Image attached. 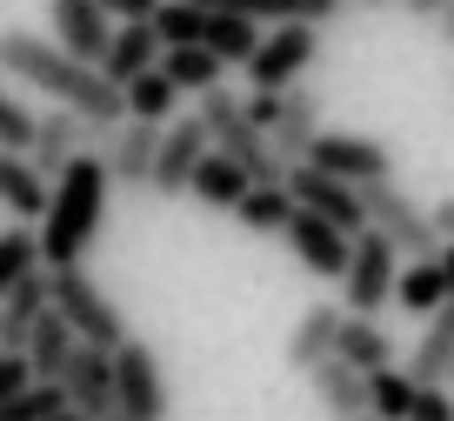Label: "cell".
Masks as SVG:
<instances>
[{"label": "cell", "instance_id": "6da1fadb", "mask_svg": "<svg viewBox=\"0 0 454 421\" xmlns=\"http://www.w3.org/2000/svg\"><path fill=\"white\" fill-rule=\"evenodd\" d=\"M0 68L14 74L20 87H41L54 107H67V114H81L87 127H121L128 121V94L107 81L100 68H81V60H67L54 41H41V34H0Z\"/></svg>", "mask_w": 454, "mask_h": 421}, {"label": "cell", "instance_id": "7a4b0ae2", "mask_svg": "<svg viewBox=\"0 0 454 421\" xmlns=\"http://www.w3.org/2000/svg\"><path fill=\"white\" fill-rule=\"evenodd\" d=\"M107 195H114V181H107V161H100V155H81L54 181L47 221L34 227V234H41V267H47V274L87 261V248H94L100 227H107Z\"/></svg>", "mask_w": 454, "mask_h": 421}, {"label": "cell", "instance_id": "3957f363", "mask_svg": "<svg viewBox=\"0 0 454 421\" xmlns=\"http://www.w3.org/2000/svg\"><path fill=\"white\" fill-rule=\"evenodd\" d=\"M194 114H200V127H207L214 155H227V161H234V168H241L254 187H281V181H287V161L274 155L268 134L247 121V107H241V94H234V87H207Z\"/></svg>", "mask_w": 454, "mask_h": 421}, {"label": "cell", "instance_id": "277c9868", "mask_svg": "<svg viewBox=\"0 0 454 421\" xmlns=\"http://www.w3.org/2000/svg\"><path fill=\"white\" fill-rule=\"evenodd\" d=\"M54 314L81 335V348H121V341H134L128 335V314L107 301V288H100L87 267H54Z\"/></svg>", "mask_w": 454, "mask_h": 421}, {"label": "cell", "instance_id": "5b68a950", "mask_svg": "<svg viewBox=\"0 0 454 421\" xmlns=\"http://www.w3.org/2000/svg\"><path fill=\"white\" fill-rule=\"evenodd\" d=\"M361 214H368V227H374L395 254H408V261H434V254H441L434 208H414V195H401L395 181L361 187Z\"/></svg>", "mask_w": 454, "mask_h": 421}, {"label": "cell", "instance_id": "8992f818", "mask_svg": "<svg viewBox=\"0 0 454 421\" xmlns=\"http://www.w3.org/2000/svg\"><path fill=\"white\" fill-rule=\"evenodd\" d=\"M114 408H121V421H168L174 394H168V375H160V354L147 341L114 348Z\"/></svg>", "mask_w": 454, "mask_h": 421}, {"label": "cell", "instance_id": "52a82bcc", "mask_svg": "<svg viewBox=\"0 0 454 421\" xmlns=\"http://www.w3.org/2000/svg\"><path fill=\"white\" fill-rule=\"evenodd\" d=\"M314 54H321V28H268L261 34V54L247 60V87L287 94V87L314 68Z\"/></svg>", "mask_w": 454, "mask_h": 421}, {"label": "cell", "instance_id": "ba28073f", "mask_svg": "<svg viewBox=\"0 0 454 421\" xmlns=\"http://www.w3.org/2000/svg\"><path fill=\"white\" fill-rule=\"evenodd\" d=\"M308 168L334 174V181H348V187L395 181V155H387L374 134H327V127H321V140L308 147Z\"/></svg>", "mask_w": 454, "mask_h": 421}, {"label": "cell", "instance_id": "9c48e42d", "mask_svg": "<svg viewBox=\"0 0 454 421\" xmlns=\"http://www.w3.org/2000/svg\"><path fill=\"white\" fill-rule=\"evenodd\" d=\"M395 281H401V254L368 227V234L355 241V261H348V274H340V288H348V314H368V322H374V314L395 301Z\"/></svg>", "mask_w": 454, "mask_h": 421}, {"label": "cell", "instance_id": "30bf717a", "mask_svg": "<svg viewBox=\"0 0 454 421\" xmlns=\"http://www.w3.org/2000/svg\"><path fill=\"white\" fill-rule=\"evenodd\" d=\"M287 195H294V208H308V214H321L327 227H340L348 241H361L368 234V214H361V187H348V181H334V174H321V168H287Z\"/></svg>", "mask_w": 454, "mask_h": 421}, {"label": "cell", "instance_id": "8fae6325", "mask_svg": "<svg viewBox=\"0 0 454 421\" xmlns=\"http://www.w3.org/2000/svg\"><path fill=\"white\" fill-rule=\"evenodd\" d=\"M47 28H54V47L67 60H81V68H100L114 47V20L100 0H54L47 7Z\"/></svg>", "mask_w": 454, "mask_h": 421}, {"label": "cell", "instance_id": "7c38bea8", "mask_svg": "<svg viewBox=\"0 0 454 421\" xmlns=\"http://www.w3.org/2000/svg\"><path fill=\"white\" fill-rule=\"evenodd\" d=\"M207 155H214V140H207V127H200V114H187V121H168V134H160V155H154V181H147V187H154L160 201L187 195Z\"/></svg>", "mask_w": 454, "mask_h": 421}, {"label": "cell", "instance_id": "4fadbf2b", "mask_svg": "<svg viewBox=\"0 0 454 421\" xmlns=\"http://www.w3.org/2000/svg\"><path fill=\"white\" fill-rule=\"evenodd\" d=\"M94 147H100V127H87L81 114H67V107H54V114H41V127H34L27 161L41 168V181H60V174H67L81 155H94Z\"/></svg>", "mask_w": 454, "mask_h": 421}, {"label": "cell", "instance_id": "5bb4252c", "mask_svg": "<svg viewBox=\"0 0 454 421\" xmlns=\"http://www.w3.org/2000/svg\"><path fill=\"white\" fill-rule=\"evenodd\" d=\"M160 134H168V127H147V121L107 127V134H100V147H94V155L107 161V181H114V187H147V181H154Z\"/></svg>", "mask_w": 454, "mask_h": 421}, {"label": "cell", "instance_id": "9a60e30c", "mask_svg": "<svg viewBox=\"0 0 454 421\" xmlns=\"http://www.w3.org/2000/svg\"><path fill=\"white\" fill-rule=\"evenodd\" d=\"M47 308H54V274H47V267L20 274L14 288H7V301H0V354H27V341H34V328L47 322Z\"/></svg>", "mask_w": 454, "mask_h": 421}, {"label": "cell", "instance_id": "2e32d148", "mask_svg": "<svg viewBox=\"0 0 454 421\" xmlns=\"http://www.w3.org/2000/svg\"><path fill=\"white\" fill-rule=\"evenodd\" d=\"M281 241L294 248V261L308 267V274H321V281H340L348 261H355V241L340 234V227H327L321 214H308V208H294V221H287Z\"/></svg>", "mask_w": 454, "mask_h": 421}, {"label": "cell", "instance_id": "e0dca14e", "mask_svg": "<svg viewBox=\"0 0 454 421\" xmlns=\"http://www.w3.org/2000/svg\"><path fill=\"white\" fill-rule=\"evenodd\" d=\"M67 408L81 421H107V415H121L114 408V354L107 348H74V361H67Z\"/></svg>", "mask_w": 454, "mask_h": 421}, {"label": "cell", "instance_id": "ac0fdd59", "mask_svg": "<svg viewBox=\"0 0 454 421\" xmlns=\"http://www.w3.org/2000/svg\"><path fill=\"white\" fill-rule=\"evenodd\" d=\"M314 140H321V94H314V87H287L281 114H274V127H268V147L287 161V168H301Z\"/></svg>", "mask_w": 454, "mask_h": 421}, {"label": "cell", "instance_id": "d6986e66", "mask_svg": "<svg viewBox=\"0 0 454 421\" xmlns=\"http://www.w3.org/2000/svg\"><path fill=\"white\" fill-rule=\"evenodd\" d=\"M47 201H54V181H41V168H34L27 155H7V147H0V208L14 214V227H41Z\"/></svg>", "mask_w": 454, "mask_h": 421}, {"label": "cell", "instance_id": "ffe728a7", "mask_svg": "<svg viewBox=\"0 0 454 421\" xmlns=\"http://www.w3.org/2000/svg\"><path fill=\"white\" fill-rule=\"evenodd\" d=\"M408 375H414V388H448V375H454V295L441 301V314L421 322V341H414V354H408Z\"/></svg>", "mask_w": 454, "mask_h": 421}, {"label": "cell", "instance_id": "44dd1931", "mask_svg": "<svg viewBox=\"0 0 454 421\" xmlns=\"http://www.w3.org/2000/svg\"><path fill=\"white\" fill-rule=\"evenodd\" d=\"M194 7H221V14L254 20V28H321L340 14V0H194Z\"/></svg>", "mask_w": 454, "mask_h": 421}, {"label": "cell", "instance_id": "7402d4cb", "mask_svg": "<svg viewBox=\"0 0 454 421\" xmlns=\"http://www.w3.org/2000/svg\"><path fill=\"white\" fill-rule=\"evenodd\" d=\"M340 322H348L340 308L314 301V308L294 322V335H287V368H294V375H314V368H321L327 354H334V341H340Z\"/></svg>", "mask_w": 454, "mask_h": 421}, {"label": "cell", "instance_id": "603a6c76", "mask_svg": "<svg viewBox=\"0 0 454 421\" xmlns=\"http://www.w3.org/2000/svg\"><path fill=\"white\" fill-rule=\"evenodd\" d=\"M314 394H321V408L334 421H368V375L348 368L340 354H327V361L314 368Z\"/></svg>", "mask_w": 454, "mask_h": 421}, {"label": "cell", "instance_id": "cb8c5ba5", "mask_svg": "<svg viewBox=\"0 0 454 421\" xmlns=\"http://www.w3.org/2000/svg\"><path fill=\"white\" fill-rule=\"evenodd\" d=\"M160 34L154 28H114V47H107V60H100V74H107L114 87H128V81H141V74H154L160 68Z\"/></svg>", "mask_w": 454, "mask_h": 421}, {"label": "cell", "instance_id": "d4e9b609", "mask_svg": "<svg viewBox=\"0 0 454 421\" xmlns=\"http://www.w3.org/2000/svg\"><path fill=\"white\" fill-rule=\"evenodd\" d=\"M74 348H81V335H74V328L60 322L54 308H47V322L34 328V341H27V368H34V381L60 388V381H67V361H74Z\"/></svg>", "mask_w": 454, "mask_h": 421}, {"label": "cell", "instance_id": "484cf974", "mask_svg": "<svg viewBox=\"0 0 454 421\" xmlns=\"http://www.w3.org/2000/svg\"><path fill=\"white\" fill-rule=\"evenodd\" d=\"M334 354H340L348 368H361V375H381V368H395V341H387V328L368 322V314H348V322H340Z\"/></svg>", "mask_w": 454, "mask_h": 421}, {"label": "cell", "instance_id": "4316f807", "mask_svg": "<svg viewBox=\"0 0 454 421\" xmlns=\"http://www.w3.org/2000/svg\"><path fill=\"white\" fill-rule=\"evenodd\" d=\"M441 301H448V281H441V261H408L395 281V308H408L414 322H427V314H441Z\"/></svg>", "mask_w": 454, "mask_h": 421}, {"label": "cell", "instance_id": "83f0119b", "mask_svg": "<svg viewBox=\"0 0 454 421\" xmlns=\"http://www.w3.org/2000/svg\"><path fill=\"white\" fill-rule=\"evenodd\" d=\"M247 187H254V181H247V174L234 168L227 155H207V161H200V174H194V187H187V195H194L200 208H227V214H234V208H241V195H247Z\"/></svg>", "mask_w": 454, "mask_h": 421}, {"label": "cell", "instance_id": "f1b7e54d", "mask_svg": "<svg viewBox=\"0 0 454 421\" xmlns=\"http://www.w3.org/2000/svg\"><path fill=\"white\" fill-rule=\"evenodd\" d=\"M234 221L247 227V234H287V221H294V195L281 187H247L241 208H234Z\"/></svg>", "mask_w": 454, "mask_h": 421}, {"label": "cell", "instance_id": "f546056e", "mask_svg": "<svg viewBox=\"0 0 454 421\" xmlns=\"http://www.w3.org/2000/svg\"><path fill=\"white\" fill-rule=\"evenodd\" d=\"M160 74H168L181 94H207V87H221L227 60H214L207 47H168V54H160Z\"/></svg>", "mask_w": 454, "mask_h": 421}, {"label": "cell", "instance_id": "4dcf8cb0", "mask_svg": "<svg viewBox=\"0 0 454 421\" xmlns=\"http://www.w3.org/2000/svg\"><path fill=\"white\" fill-rule=\"evenodd\" d=\"M128 94V121H147V127H168V114H174V100H181V87L168 81V74H141V81H128L121 87Z\"/></svg>", "mask_w": 454, "mask_h": 421}, {"label": "cell", "instance_id": "1f68e13d", "mask_svg": "<svg viewBox=\"0 0 454 421\" xmlns=\"http://www.w3.org/2000/svg\"><path fill=\"white\" fill-rule=\"evenodd\" d=\"M414 375L408 368H381V375H368V415L374 421H408L414 415Z\"/></svg>", "mask_w": 454, "mask_h": 421}, {"label": "cell", "instance_id": "d6a6232c", "mask_svg": "<svg viewBox=\"0 0 454 421\" xmlns=\"http://www.w3.org/2000/svg\"><path fill=\"white\" fill-rule=\"evenodd\" d=\"M41 267V234L34 227H0V301H7V288H14L20 274H34Z\"/></svg>", "mask_w": 454, "mask_h": 421}, {"label": "cell", "instance_id": "836d02e7", "mask_svg": "<svg viewBox=\"0 0 454 421\" xmlns=\"http://www.w3.org/2000/svg\"><path fill=\"white\" fill-rule=\"evenodd\" d=\"M54 415H67V388H47V381H34L27 394L0 408V421H54Z\"/></svg>", "mask_w": 454, "mask_h": 421}, {"label": "cell", "instance_id": "e575fe53", "mask_svg": "<svg viewBox=\"0 0 454 421\" xmlns=\"http://www.w3.org/2000/svg\"><path fill=\"white\" fill-rule=\"evenodd\" d=\"M34 127H41V114H27L7 87H0V147H7V155H27V147H34Z\"/></svg>", "mask_w": 454, "mask_h": 421}, {"label": "cell", "instance_id": "d590c367", "mask_svg": "<svg viewBox=\"0 0 454 421\" xmlns=\"http://www.w3.org/2000/svg\"><path fill=\"white\" fill-rule=\"evenodd\" d=\"M100 7H107L114 28H154V14L168 7V0H100Z\"/></svg>", "mask_w": 454, "mask_h": 421}, {"label": "cell", "instance_id": "8d00e7d4", "mask_svg": "<svg viewBox=\"0 0 454 421\" xmlns=\"http://www.w3.org/2000/svg\"><path fill=\"white\" fill-rule=\"evenodd\" d=\"M34 388V368H27V354H0V408L14 401V394H27Z\"/></svg>", "mask_w": 454, "mask_h": 421}, {"label": "cell", "instance_id": "74e56055", "mask_svg": "<svg viewBox=\"0 0 454 421\" xmlns=\"http://www.w3.org/2000/svg\"><path fill=\"white\" fill-rule=\"evenodd\" d=\"M408 421H454V388H421Z\"/></svg>", "mask_w": 454, "mask_h": 421}, {"label": "cell", "instance_id": "f35d334b", "mask_svg": "<svg viewBox=\"0 0 454 421\" xmlns=\"http://www.w3.org/2000/svg\"><path fill=\"white\" fill-rule=\"evenodd\" d=\"M241 107H247V121H254L261 134H268V127H274V114H281V94H261V87H254V94H247Z\"/></svg>", "mask_w": 454, "mask_h": 421}, {"label": "cell", "instance_id": "ab89813d", "mask_svg": "<svg viewBox=\"0 0 454 421\" xmlns=\"http://www.w3.org/2000/svg\"><path fill=\"white\" fill-rule=\"evenodd\" d=\"M434 227H441V241H454V195L434 201Z\"/></svg>", "mask_w": 454, "mask_h": 421}, {"label": "cell", "instance_id": "60d3db41", "mask_svg": "<svg viewBox=\"0 0 454 421\" xmlns=\"http://www.w3.org/2000/svg\"><path fill=\"white\" fill-rule=\"evenodd\" d=\"M401 7H408L414 20H441V7H448V0H401Z\"/></svg>", "mask_w": 454, "mask_h": 421}, {"label": "cell", "instance_id": "b9f144b4", "mask_svg": "<svg viewBox=\"0 0 454 421\" xmlns=\"http://www.w3.org/2000/svg\"><path fill=\"white\" fill-rule=\"evenodd\" d=\"M434 261H441V281H448V295H454V241H441Z\"/></svg>", "mask_w": 454, "mask_h": 421}, {"label": "cell", "instance_id": "7bdbcfd3", "mask_svg": "<svg viewBox=\"0 0 454 421\" xmlns=\"http://www.w3.org/2000/svg\"><path fill=\"white\" fill-rule=\"evenodd\" d=\"M434 28H441V41L454 47V0H448V7H441V20H434Z\"/></svg>", "mask_w": 454, "mask_h": 421}, {"label": "cell", "instance_id": "ee69618b", "mask_svg": "<svg viewBox=\"0 0 454 421\" xmlns=\"http://www.w3.org/2000/svg\"><path fill=\"white\" fill-rule=\"evenodd\" d=\"M361 7H374V14H381V7H401V0H361Z\"/></svg>", "mask_w": 454, "mask_h": 421}, {"label": "cell", "instance_id": "f6af8a7d", "mask_svg": "<svg viewBox=\"0 0 454 421\" xmlns=\"http://www.w3.org/2000/svg\"><path fill=\"white\" fill-rule=\"evenodd\" d=\"M54 421H81V415H74V408H67V415H54Z\"/></svg>", "mask_w": 454, "mask_h": 421}, {"label": "cell", "instance_id": "bcb514c9", "mask_svg": "<svg viewBox=\"0 0 454 421\" xmlns=\"http://www.w3.org/2000/svg\"><path fill=\"white\" fill-rule=\"evenodd\" d=\"M448 388H454V375H448Z\"/></svg>", "mask_w": 454, "mask_h": 421}, {"label": "cell", "instance_id": "7dc6e473", "mask_svg": "<svg viewBox=\"0 0 454 421\" xmlns=\"http://www.w3.org/2000/svg\"><path fill=\"white\" fill-rule=\"evenodd\" d=\"M107 421H121V415H107Z\"/></svg>", "mask_w": 454, "mask_h": 421}, {"label": "cell", "instance_id": "c3c4849f", "mask_svg": "<svg viewBox=\"0 0 454 421\" xmlns=\"http://www.w3.org/2000/svg\"><path fill=\"white\" fill-rule=\"evenodd\" d=\"M368 421H374V415H368Z\"/></svg>", "mask_w": 454, "mask_h": 421}]
</instances>
